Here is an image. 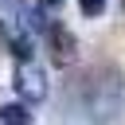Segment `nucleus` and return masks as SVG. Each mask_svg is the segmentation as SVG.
<instances>
[{"instance_id": "f257e3e1", "label": "nucleus", "mask_w": 125, "mask_h": 125, "mask_svg": "<svg viewBox=\"0 0 125 125\" xmlns=\"http://www.w3.org/2000/svg\"><path fill=\"white\" fill-rule=\"evenodd\" d=\"M121 70L117 66H98L90 86H86V113H90V125H109L117 113H121Z\"/></svg>"}, {"instance_id": "f03ea898", "label": "nucleus", "mask_w": 125, "mask_h": 125, "mask_svg": "<svg viewBox=\"0 0 125 125\" xmlns=\"http://www.w3.org/2000/svg\"><path fill=\"white\" fill-rule=\"evenodd\" d=\"M12 82H16V94H20L23 102H43V98H47V74H43V66H39L35 59L16 62Z\"/></svg>"}, {"instance_id": "7ed1b4c3", "label": "nucleus", "mask_w": 125, "mask_h": 125, "mask_svg": "<svg viewBox=\"0 0 125 125\" xmlns=\"http://www.w3.org/2000/svg\"><path fill=\"white\" fill-rule=\"evenodd\" d=\"M47 47H51V55H55V62H59V66H70L78 39L70 35V27H62V23H51V31H47Z\"/></svg>"}, {"instance_id": "20e7f679", "label": "nucleus", "mask_w": 125, "mask_h": 125, "mask_svg": "<svg viewBox=\"0 0 125 125\" xmlns=\"http://www.w3.org/2000/svg\"><path fill=\"white\" fill-rule=\"evenodd\" d=\"M0 121H4V125H31L35 117H31L27 105H20V102H4V105H0Z\"/></svg>"}, {"instance_id": "39448f33", "label": "nucleus", "mask_w": 125, "mask_h": 125, "mask_svg": "<svg viewBox=\"0 0 125 125\" xmlns=\"http://www.w3.org/2000/svg\"><path fill=\"white\" fill-rule=\"evenodd\" d=\"M78 8H82V16H102L105 0H78Z\"/></svg>"}, {"instance_id": "423d86ee", "label": "nucleus", "mask_w": 125, "mask_h": 125, "mask_svg": "<svg viewBox=\"0 0 125 125\" xmlns=\"http://www.w3.org/2000/svg\"><path fill=\"white\" fill-rule=\"evenodd\" d=\"M47 4H59V0H47Z\"/></svg>"}, {"instance_id": "0eeeda50", "label": "nucleus", "mask_w": 125, "mask_h": 125, "mask_svg": "<svg viewBox=\"0 0 125 125\" xmlns=\"http://www.w3.org/2000/svg\"><path fill=\"white\" fill-rule=\"evenodd\" d=\"M121 8H125V0H121Z\"/></svg>"}]
</instances>
